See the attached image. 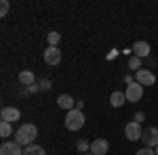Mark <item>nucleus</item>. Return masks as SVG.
Here are the masks:
<instances>
[{"mask_svg":"<svg viewBox=\"0 0 158 155\" xmlns=\"http://www.w3.org/2000/svg\"><path fill=\"white\" fill-rule=\"evenodd\" d=\"M36 136H38V128L34 124H21V126L17 128V132H15V138H13V141L25 149V147L34 145Z\"/></svg>","mask_w":158,"mask_h":155,"instance_id":"1","label":"nucleus"},{"mask_svg":"<svg viewBox=\"0 0 158 155\" xmlns=\"http://www.w3.org/2000/svg\"><path fill=\"white\" fill-rule=\"evenodd\" d=\"M85 126V113L80 111V109H72V111H68V115H65V128L68 130H80Z\"/></svg>","mask_w":158,"mask_h":155,"instance_id":"2","label":"nucleus"},{"mask_svg":"<svg viewBox=\"0 0 158 155\" xmlns=\"http://www.w3.org/2000/svg\"><path fill=\"white\" fill-rule=\"evenodd\" d=\"M124 136L131 141V143H135V141H141V136H143V128H141V124L139 122H129L127 126H124Z\"/></svg>","mask_w":158,"mask_h":155,"instance_id":"3","label":"nucleus"},{"mask_svg":"<svg viewBox=\"0 0 158 155\" xmlns=\"http://www.w3.org/2000/svg\"><path fill=\"white\" fill-rule=\"evenodd\" d=\"M124 95H127V101H131V103H137V101H141V96H143V86H141L139 82L127 84V90H124Z\"/></svg>","mask_w":158,"mask_h":155,"instance_id":"4","label":"nucleus"},{"mask_svg":"<svg viewBox=\"0 0 158 155\" xmlns=\"http://www.w3.org/2000/svg\"><path fill=\"white\" fill-rule=\"evenodd\" d=\"M141 141H143V145H146V147L156 149V147H158V128H156V126L146 128V130H143V136H141Z\"/></svg>","mask_w":158,"mask_h":155,"instance_id":"5","label":"nucleus"},{"mask_svg":"<svg viewBox=\"0 0 158 155\" xmlns=\"http://www.w3.org/2000/svg\"><path fill=\"white\" fill-rule=\"evenodd\" d=\"M135 82H139L141 86H152V84L156 82V76H154V72L141 67L139 72H135Z\"/></svg>","mask_w":158,"mask_h":155,"instance_id":"6","label":"nucleus"},{"mask_svg":"<svg viewBox=\"0 0 158 155\" xmlns=\"http://www.w3.org/2000/svg\"><path fill=\"white\" fill-rule=\"evenodd\" d=\"M0 119L2 122H9V124H15V122L21 119V111L17 107H4L0 111Z\"/></svg>","mask_w":158,"mask_h":155,"instance_id":"7","label":"nucleus"},{"mask_svg":"<svg viewBox=\"0 0 158 155\" xmlns=\"http://www.w3.org/2000/svg\"><path fill=\"white\" fill-rule=\"evenodd\" d=\"M131 52H133L135 57H139V59H146V57H150L152 48H150V44H148L146 40H137L133 44V48H131Z\"/></svg>","mask_w":158,"mask_h":155,"instance_id":"8","label":"nucleus"},{"mask_svg":"<svg viewBox=\"0 0 158 155\" xmlns=\"http://www.w3.org/2000/svg\"><path fill=\"white\" fill-rule=\"evenodd\" d=\"M44 63L47 65H59L61 63V50L57 46H47L44 50Z\"/></svg>","mask_w":158,"mask_h":155,"instance_id":"9","label":"nucleus"},{"mask_svg":"<svg viewBox=\"0 0 158 155\" xmlns=\"http://www.w3.org/2000/svg\"><path fill=\"white\" fill-rule=\"evenodd\" d=\"M0 155H23V147L17 145L15 141H6L0 147Z\"/></svg>","mask_w":158,"mask_h":155,"instance_id":"10","label":"nucleus"},{"mask_svg":"<svg viewBox=\"0 0 158 155\" xmlns=\"http://www.w3.org/2000/svg\"><path fill=\"white\" fill-rule=\"evenodd\" d=\"M110 151V143L106 141V138H95L93 143H91V151L89 153L93 155H106Z\"/></svg>","mask_w":158,"mask_h":155,"instance_id":"11","label":"nucleus"},{"mask_svg":"<svg viewBox=\"0 0 158 155\" xmlns=\"http://www.w3.org/2000/svg\"><path fill=\"white\" fill-rule=\"evenodd\" d=\"M57 105H59L61 109L72 111V109H76V101H74L70 95H59V96H57Z\"/></svg>","mask_w":158,"mask_h":155,"instance_id":"12","label":"nucleus"},{"mask_svg":"<svg viewBox=\"0 0 158 155\" xmlns=\"http://www.w3.org/2000/svg\"><path fill=\"white\" fill-rule=\"evenodd\" d=\"M124 103H127V95H124V92H120V90H114V92L110 95V105H112V107L118 109V107H122Z\"/></svg>","mask_w":158,"mask_h":155,"instance_id":"13","label":"nucleus"},{"mask_svg":"<svg viewBox=\"0 0 158 155\" xmlns=\"http://www.w3.org/2000/svg\"><path fill=\"white\" fill-rule=\"evenodd\" d=\"M19 82L27 88V86L36 84V76H34V72H30V69H23V72H19Z\"/></svg>","mask_w":158,"mask_h":155,"instance_id":"14","label":"nucleus"},{"mask_svg":"<svg viewBox=\"0 0 158 155\" xmlns=\"http://www.w3.org/2000/svg\"><path fill=\"white\" fill-rule=\"evenodd\" d=\"M23 155H47V151L40 145H30V147L23 149Z\"/></svg>","mask_w":158,"mask_h":155,"instance_id":"15","label":"nucleus"},{"mask_svg":"<svg viewBox=\"0 0 158 155\" xmlns=\"http://www.w3.org/2000/svg\"><path fill=\"white\" fill-rule=\"evenodd\" d=\"M11 134H13V126L9 122H0V136L2 138H9Z\"/></svg>","mask_w":158,"mask_h":155,"instance_id":"16","label":"nucleus"},{"mask_svg":"<svg viewBox=\"0 0 158 155\" xmlns=\"http://www.w3.org/2000/svg\"><path fill=\"white\" fill-rule=\"evenodd\" d=\"M129 69H131V72H139V69H141V59L135 57V55H131V57H129Z\"/></svg>","mask_w":158,"mask_h":155,"instance_id":"17","label":"nucleus"},{"mask_svg":"<svg viewBox=\"0 0 158 155\" xmlns=\"http://www.w3.org/2000/svg\"><path fill=\"white\" fill-rule=\"evenodd\" d=\"M76 147H78V151H80L82 155L91 151V143H89V141H85V138H80V141L76 143Z\"/></svg>","mask_w":158,"mask_h":155,"instance_id":"18","label":"nucleus"},{"mask_svg":"<svg viewBox=\"0 0 158 155\" xmlns=\"http://www.w3.org/2000/svg\"><path fill=\"white\" fill-rule=\"evenodd\" d=\"M59 40H61V36L57 34V32H51L49 36H47V42H49V46H57V44H59Z\"/></svg>","mask_w":158,"mask_h":155,"instance_id":"19","label":"nucleus"},{"mask_svg":"<svg viewBox=\"0 0 158 155\" xmlns=\"http://www.w3.org/2000/svg\"><path fill=\"white\" fill-rule=\"evenodd\" d=\"M9 9H11L9 0H2V2H0V17H6V15H9Z\"/></svg>","mask_w":158,"mask_h":155,"instance_id":"20","label":"nucleus"},{"mask_svg":"<svg viewBox=\"0 0 158 155\" xmlns=\"http://www.w3.org/2000/svg\"><path fill=\"white\" fill-rule=\"evenodd\" d=\"M38 86H40V90H51V88H53V84H51V80H47V78L38 80Z\"/></svg>","mask_w":158,"mask_h":155,"instance_id":"21","label":"nucleus"},{"mask_svg":"<svg viewBox=\"0 0 158 155\" xmlns=\"http://www.w3.org/2000/svg\"><path fill=\"white\" fill-rule=\"evenodd\" d=\"M135 155H156V151H154V149H150V147H143V149H139Z\"/></svg>","mask_w":158,"mask_h":155,"instance_id":"22","label":"nucleus"},{"mask_svg":"<svg viewBox=\"0 0 158 155\" xmlns=\"http://www.w3.org/2000/svg\"><path fill=\"white\" fill-rule=\"evenodd\" d=\"M143 119H146V113H143V111H137V113H135V122H139V124H141Z\"/></svg>","mask_w":158,"mask_h":155,"instance_id":"23","label":"nucleus"},{"mask_svg":"<svg viewBox=\"0 0 158 155\" xmlns=\"http://www.w3.org/2000/svg\"><path fill=\"white\" fill-rule=\"evenodd\" d=\"M38 90H40V86H38V84H32V86H27V92H30V95H34V92H38Z\"/></svg>","mask_w":158,"mask_h":155,"instance_id":"24","label":"nucleus"},{"mask_svg":"<svg viewBox=\"0 0 158 155\" xmlns=\"http://www.w3.org/2000/svg\"><path fill=\"white\" fill-rule=\"evenodd\" d=\"M82 107H85V101H76V109H80V111H82Z\"/></svg>","mask_w":158,"mask_h":155,"instance_id":"25","label":"nucleus"},{"mask_svg":"<svg viewBox=\"0 0 158 155\" xmlns=\"http://www.w3.org/2000/svg\"><path fill=\"white\" fill-rule=\"evenodd\" d=\"M154 151H156V155H158V147H156V149H154Z\"/></svg>","mask_w":158,"mask_h":155,"instance_id":"26","label":"nucleus"},{"mask_svg":"<svg viewBox=\"0 0 158 155\" xmlns=\"http://www.w3.org/2000/svg\"><path fill=\"white\" fill-rule=\"evenodd\" d=\"M85 155H93V153H85Z\"/></svg>","mask_w":158,"mask_h":155,"instance_id":"27","label":"nucleus"},{"mask_svg":"<svg viewBox=\"0 0 158 155\" xmlns=\"http://www.w3.org/2000/svg\"><path fill=\"white\" fill-rule=\"evenodd\" d=\"M156 63H158V59H156Z\"/></svg>","mask_w":158,"mask_h":155,"instance_id":"28","label":"nucleus"}]
</instances>
